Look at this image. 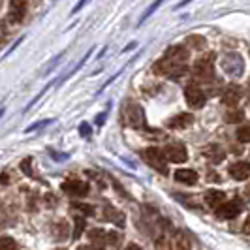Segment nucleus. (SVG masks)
Segmentation results:
<instances>
[{
    "instance_id": "obj_1",
    "label": "nucleus",
    "mask_w": 250,
    "mask_h": 250,
    "mask_svg": "<svg viewBox=\"0 0 250 250\" xmlns=\"http://www.w3.org/2000/svg\"><path fill=\"white\" fill-rule=\"evenodd\" d=\"M188 51L183 45H173L166 51L164 59L154 64V74L166 77H181L188 72Z\"/></svg>"
},
{
    "instance_id": "obj_2",
    "label": "nucleus",
    "mask_w": 250,
    "mask_h": 250,
    "mask_svg": "<svg viewBox=\"0 0 250 250\" xmlns=\"http://www.w3.org/2000/svg\"><path fill=\"white\" fill-rule=\"evenodd\" d=\"M141 158L149 164L152 169L160 171L162 175H167V164H166V158H164V154L160 149L150 147V149L141 150Z\"/></svg>"
},
{
    "instance_id": "obj_3",
    "label": "nucleus",
    "mask_w": 250,
    "mask_h": 250,
    "mask_svg": "<svg viewBox=\"0 0 250 250\" xmlns=\"http://www.w3.org/2000/svg\"><path fill=\"white\" fill-rule=\"evenodd\" d=\"M125 117H126V123L132 126V128H136V130H145V111H143L141 105L134 104V102L126 104Z\"/></svg>"
},
{
    "instance_id": "obj_4",
    "label": "nucleus",
    "mask_w": 250,
    "mask_h": 250,
    "mask_svg": "<svg viewBox=\"0 0 250 250\" xmlns=\"http://www.w3.org/2000/svg\"><path fill=\"white\" fill-rule=\"evenodd\" d=\"M214 55L211 53L209 57H203L200 61L194 62V75L201 81H211L214 77V66H213Z\"/></svg>"
},
{
    "instance_id": "obj_5",
    "label": "nucleus",
    "mask_w": 250,
    "mask_h": 250,
    "mask_svg": "<svg viewBox=\"0 0 250 250\" xmlns=\"http://www.w3.org/2000/svg\"><path fill=\"white\" fill-rule=\"evenodd\" d=\"M185 98H187V104L192 109H201L203 104H205V92L198 83H190L185 88Z\"/></svg>"
},
{
    "instance_id": "obj_6",
    "label": "nucleus",
    "mask_w": 250,
    "mask_h": 250,
    "mask_svg": "<svg viewBox=\"0 0 250 250\" xmlns=\"http://www.w3.org/2000/svg\"><path fill=\"white\" fill-rule=\"evenodd\" d=\"M162 154H164V158L171 164H183V162H187V158H188V152L183 143H171V145L164 147Z\"/></svg>"
},
{
    "instance_id": "obj_7",
    "label": "nucleus",
    "mask_w": 250,
    "mask_h": 250,
    "mask_svg": "<svg viewBox=\"0 0 250 250\" xmlns=\"http://www.w3.org/2000/svg\"><path fill=\"white\" fill-rule=\"evenodd\" d=\"M64 194H68L70 198H85L88 194V185L85 181H79V179H70V181H64L61 185Z\"/></svg>"
},
{
    "instance_id": "obj_8",
    "label": "nucleus",
    "mask_w": 250,
    "mask_h": 250,
    "mask_svg": "<svg viewBox=\"0 0 250 250\" xmlns=\"http://www.w3.org/2000/svg\"><path fill=\"white\" fill-rule=\"evenodd\" d=\"M241 209H243V205H241V201L239 200L224 201V203L216 209V214H218V218L231 220V218H237L239 214H241Z\"/></svg>"
},
{
    "instance_id": "obj_9",
    "label": "nucleus",
    "mask_w": 250,
    "mask_h": 250,
    "mask_svg": "<svg viewBox=\"0 0 250 250\" xmlns=\"http://www.w3.org/2000/svg\"><path fill=\"white\" fill-rule=\"evenodd\" d=\"M26 6H28V0H10V15H8V19L12 23H21L26 15Z\"/></svg>"
},
{
    "instance_id": "obj_10",
    "label": "nucleus",
    "mask_w": 250,
    "mask_h": 250,
    "mask_svg": "<svg viewBox=\"0 0 250 250\" xmlns=\"http://www.w3.org/2000/svg\"><path fill=\"white\" fill-rule=\"evenodd\" d=\"M88 241H90V247L94 250H104L107 245V233L100 229V228H94V229H88Z\"/></svg>"
},
{
    "instance_id": "obj_11",
    "label": "nucleus",
    "mask_w": 250,
    "mask_h": 250,
    "mask_svg": "<svg viewBox=\"0 0 250 250\" xmlns=\"http://www.w3.org/2000/svg\"><path fill=\"white\" fill-rule=\"evenodd\" d=\"M228 173L231 175V179H235V181H247V179H249V175H250L249 162H233V164H229Z\"/></svg>"
},
{
    "instance_id": "obj_12",
    "label": "nucleus",
    "mask_w": 250,
    "mask_h": 250,
    "mask_svg": "<svg viewBox=\"0 0 250 250\" xmlns=\"http://www.w3.org/2000/svg\"><path fill=\"white\" fill-rule=\"evenodd\" d=\"M241 96H243V90L239 85H229L228 88H224V92H222V104L226 105H229V107H235L241 100Z\"/></svg>"
},
{
    "instance_id": "obj_13",
    "label": "nucleus",
    "mask_w": 250,
    "mask_h": 250,
    "mask_svg": "<svg viewBox=\"0 0 250 250\" xmlns=\"http://www.w3.org/2000/svg\"><path fill=\"white\" fill-rule=\"evenodd\" d=\"M192 249V239L187 231H177L173 239L169 241V249L167 250H190Z\"/></svg>"
},
{
    "instance_id": "obj_14",
    "label": "nucleus",
    "mask_w": 250,
    "mask_h": 250,
    "mask_svg": "<svg viewBox=\"0 0 250 250\" xmlns=\"http://www.w3.org/2000/svg\"><path fill=\"white\" fill-rule=\"evenodd\" d=\"M203 154L207 156V160L211 164H218V162H222L224 160V156H226V152L224 149L220 147V145H205V149H203Z\"/></svg>"
},
{
    "instance_id": "obj_15",
    "label": "nucleus",
    "mask_w": 250,
    "mask_h": 250,
    "mask_svg": "<svg viewBox=\"0 0 250 250\" xmlns=\"http://www.w3.org/2000/svg\"><path fill=\"white\" fill-rule=\"evenodd\" d=\"M203 198H205V203H207L211 209H218L226 201V194L222 190H207Z\"/></svg>"
},
{
    "instance_id": "obj_16",
    "label": "nucleus",
    "mask_w": 250,
    "mask_h": 250,
    "mask_svg": "<svg viewBox=\"0 0 250 250\" xmlns=\"http://www.w3.org/2000/svg\"><path fill=\"white\" fill-rule=\"evenodd\" d=\"M173 177H175V181L183 183V185H188V187L198 185V173L194 169H177Z\"/></svg>"
},
{
    "instance_id": "obj_17",
    "label": "nucleus",
    "mask_w": 250,
    "mask_h": 250,
    "mask_svg": "<svg viewBox=\"0 0 250 250\" xmlns=\"http://www.w3.org/2000/svg\"><path fill=\"white\" fill-rule=\"evenodd\" d=\"M192 123H194V117H192L190 113H181V115L173 117V119L167 123V126L173 128V130H181V128H188Z\"/></svg>"
},
{
    "instance_id": "obj_18",
    "label": "nucleus",
    "mask_w": 250,
    "mask_h": 250,
    "mask_svg": "<svg viewBox=\"0 0 250 250\" xmlns=\"http://www.w3.org/2000/svg\"><path fill=\"white\" fill-rule=\"evenodd\" d=\"M105 218H107V220H111L113 224H117L119 228H123V226H125V214L117 213V211L111 209V207H107V209H105Z\"/></svg>"
},
{
    "instance_id": "obj_19",
    "label": "nucleus",
    "mask_w": 250,
    "mask_h": 250,
    "mask_svg": "<svg viewBox=\"0 0 250 250\" xmlns=\"http://www.w3.org/2000/svg\"><path fill=\"white\" fill-rule=\"evenodd\" d=\"M187 43L192 47V49H203L205 43H207V40H205L203 36H196V34H194V36L187 38Z\"/></svg>"
},
{
    "instance_id": "obj_20",
    "label": "nucleus",
    "mask_w": 250,
    "mask_h": 250,
    "mask_svg": "<svg viewBox=\"0 0 250 250\" xmlns=\"http://www.w3.org/2000/svg\"><path fill=\"white\" fill-rule=\"evenodd\" d=\"M162 2H164V0H154V2L150 4L149 8L145 10V13L141 15V19H139V23H138V25H143V23H145V21L149 19L150 15H152V13H154V12H156V10H158V8H160V4H162Z\"/></svg>"
},
{
    "instance_id": "obj_21",
    "label": "nucleus",
    "mask_w": 250,
    "mask_h": 250,
    "mask_svg": "<svg viewBox=\"0 0 250 250\" xmlns=\"http://www.w3.org/2000/svg\"><path fill=\"white\" fill-rule=\"evenodd\" d=\"M0 250H19V247H17L15 239L4 235V237H0Z\"/></svg>"
},
{
    "instance_id": "obj_22",
    "label": "nucleus",
    "mask_w": 250,
    "mask_h": 250,
    "mask_svg": "<svg viewBox=\"0 0 250 250\" xmlns=\"http://www.w3.org/2000/svg\"><path fill=\"white\" fill-rule=\"evenodd\" d=\"M55 237L59 239V241L68 237V224L66 222H59V224L55 226Z\"/></svg>"
},
{
    "instance_id": "obj_23",
    "label": "nucleus",
    "mask_w": 250,
    "mask_h": 250,
    "mask_svg": "<svg viewBox=\"0 0 250 250\" xmlns=\"http://www.w3.org/2000/svg\"><path fill=\"white\" fill-rule=\"evenodd\" d=\"M237 139L241 143H249L250 141V128L249 126H241L237 130Z\"/></svg>"
},
{
    "instance_id": "obj_24",
    "label": "nucleus",
    "mask_w": 250,
    "mask_h": 250,
    "mask_svg": "<svg viewBox=\"0 0 250 250\" xmlns=\"http://www.w3.org/2000/svg\"><path fill=\"white\" fill-rule=\"evenodd\" d=\"M83 229H85V218H81V216H77V218H75L74 239H79V237H81V233H83Z\"/></svg>"
},
{
    "instance_id": "obj_25",
    "label": "nucleus",
    "mask_w": 250,
    "mask_h": 250,
    "mask_svg": "<svg viewBox=\"0 0 250 250\" xmlns=\"http://www.w3.org/2000/svg\"><path fill=\"white\" fill-rule=\"evenodd\" d=\"M243 119H245L243 111H228L226 113V121H228V123H241Z\"/></svg>"
},
{
    "instance_id": "obj_26",
    "label": "nucleus",
    "mask_w": 250,
    "mask_h": 250,
    "mask_svg": "<svg viewBox=\"0 0 250 250\" xmlns=\"http://www.w3.org/2000/svg\"><path fill=\"white\" fill-rule=\"evenodd\" d=\"M121 241H123V235H121V233H117V231H109V233H107V245L119 247Z\"/></svg>"
},
{
    "instance_id": "obj_27",
    "label": "nucleus",
    "mask_w": 250,
    "mask_h": 250,
    "mask_svg": "<svg viewBox=\"0 0 250 250\" xmlns=\"http://www.w3.org/2000/svg\"><path fill=\"white\" fill-rule=\"evenodd\" d=\"M74 209H77V211H81V213L88 214V216H92V214H94V209H92L90 205H85V203H74Z\"/></svg>"
},
{
    "instance_id": "obj_28",
    "label": "nucleus",
    "mask_w": 250,
    "mask_h": 250,
    "mask_svg": "<svg viewBox=\"0 0 250 250\" xmlns=\"http://www.w3.org/2000/svg\"><path fill=\"white\" fill-rule=\"evenodd\" d=\"M79 132H81L83 138H88V136H90V126H88L87 123H81V125H79Z\"/></svg>"
},
{
    "instance_id": "obj_29",
    "label": "nucleus",
    "mask_w": 250,
    "mask_h": 250,
    "mask_svg": "<svg viewBox=\"0 0 250 250\" xmlns=\"http://www.w3.org/2000/svg\"><path fill=\"white\" fill-rule=\"evenodd\" d=\"M30 162H32L30 158H26V160H23V162H21V169H23L25 173H28V175H32V169H30Z\"/></svg>"
},
{
    "instance_id": "obj_30",
    "label": "nucleus",
    "mask_w": 250,
    "mask_h": 250,
    "mask_svg": "<svg viewBox=\"0 0 250 250\" xmlns=\"http://www.w3.org/2000/svg\"><path fill=\"white\" fill-rule=\"evenodd\" d=\"M4 36H6V23L2 21V23H0V45H2V40H4Z\"/></svg>"
},
{
    "instance_id": "obj_31",
    "label": "nucleus",
    "mask_w": 250,
    "mask_h": 250,
    "mask_svg": "<svg viewBox=\"0 0 250 250\" xmlns=\"http://www.w3.org/2000/svg\"><path fill=\"white\" fill-rule=\"evenodd\" d=\"M88 0H79V2H77V6H75L74 10H72V13H77L79 12V10H81V8H83V6H85V4H87Z\"/></svg>"
},
{
    "instance_id": "obj_32",
    "label": "nucleus",
    "mask_w": 250,
    "mask_h": 250,
    "mask_svg": "<svg viewBox=\"0 0 250 250\" xmlns=\"http://www.w3.org/2000/svg\"><path fill=\"white\" fill-rule=\"evenodd\" d=\"M105 115H107V113H102V115H98V117H96V125H104V121H105Z\"/></svg>"
},
{
    "instance_id": "obj_33",
    "label": "nucleus",
    "mask_w": 250,
    "mask_h": 250,
    "mask_svg": "<svg viewBox=\"0 0 250 250\" xmlns=\"http://www.w3.org/2000/svg\"><path fill=\"white\" fill-rule=\"evenodd\" d=\"M190 2H192V0H181V2L175 6V10H177V8H185V6H187V4H190Z\"/></svg>"
},
{
    "instance_id": "obj_34",
    "label": "nucleus",
    "mask_w": 250,
    "mask_h": 250,
    "mask_svg": "<svg viewBox=\"0 0 250 250\" xmlns=\"http://www.w3.org/2000/svg\"><path fill=\"white\" fill-rule=\"evenodd\" d=\"M125 250H141V247H139V245H136V243H132V245H128Z\"/></svg>"
},
{
    "instance_id": "obj_35",
    "label": "nucleus",
    "mask_w": 250,
    "mask_h": 250,
    "mask_svg": "<svg viewBox=\"0 0 250 250\" xmlns=\"http://www.w3.org/2000/svg\"><path fill=\"white\" fill-rule=\"evenodd\" d=\"M77 250H94V249H92L90 245H83V247H79Z\"/></svg>"
},
{
    "instance_id": "obj_36",
    "label": "nucleus",
    "mask_w": 250,
    "mask_h": 250,
    "mask_svg": "<svg viewBox=\"0 0 250 250\" xmlns=\"http://www.w3.org/2000/svg\"><path fill=\"white\" fill-rule=\"evenodd\" d=\"M2 115H4V109H0V117H2Z\"/></svg>"
},
{
    "instance_id": "obj_37",
    "label": "nucleus",
    "mask_w": 250,
    "mask_h": 250,
    "mask_svg": "<svg viewBox=\"0 0 250 250\" xmlns=\"http://www.w3.org/2000/svg\"><path fill=\"white\" fill-rule=\"evenodd\" d=\"M0 2H2V0H0Z\"/></svg>"
},
{
    "instance_id": "obj_38",
    "label": "nucleus",
    "mask_w": 250,
    "mask_h": 250,
    "mask_svg": "<svg viewBox=\"0 0 250 250\" xmlns=\"http://www.w3.org/2000/svg\"><path fill=\"white\" fill-rule=\"evenodd\" d=\"M61 250H62V249H61Z\"/></svg>"
}]
</instances>
